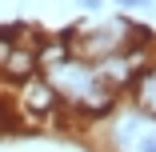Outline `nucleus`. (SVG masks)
<instances>
[{
  "label": "nucleus",
  "instance_id": "obj_1",
  "mask_svg": "<svg viewBox=\"0 0 156 152\" xmlns=\"http://www.w3.org/2000/svg\"><path fill=\"white\" fill-rule=\"evenodd\" d=\"M68 44H72V56L96 64V60L112 56V52H124L132 44H156V32L148 24H136L132 16H88L80 24H68Z\"/></svg>",
  "mask_w": 156,
  "mask_h": 152
},
{
  "label": "nucleus",
  "instance_id": "obj_2",
  "mask_svg": "<svg viewBox=\"0 0 156 152\" xmlns=\"http://www.w3.org/2000/svg\"><path fill=\"white\" fill-rule=\"evenodd\" d=\"M8 96H12V112L20 120V128H48V124H56V120H64L60 96L52 92V84L40 72L28 76L16 88H8Z\"/></svg>",
  "mask_w": 156,
  "mask_h": 152
},
{
  "label": "nucleus",
  "instance_id": "obj_4",
  "mask_svg": "<svg viewBox=\"0 0 156 152\" xmlns=\"http://www.w3.org/2000/svg\"><path fill=\"white\" fill-rule=\"evenodd\" d=\"M124 104L136 108L140 116H152V120H156V76H152V68H144V72L132 80V88L124 92Z\"/></svg>",
  "mask_w": 156,
  "mask_h": 152
},
{
  "label": "nucleus",
  "instance_id": "obj_6",
  "mask_svg": "<svg viewBox=\"0 0 156 152\" xmlns=\"http://www.w3.org/2000/svg\"><path fill=\"white\" fill-rule=\"evenodd\" d=\"M76 8H80L84 16H104V8H108V0H76Z\"/></svg>",
  "mask_w": 156,
  "mask_h": 152
},
{
  "label": "nucleus",
  "instance_id": "obj_5",
  "mask_svg": "<svg viewBox=\"0 0 156 152\" xmlns=\"http://www.w3.org/2000/svg\"><path fill=\"white\" fill-rule=\"evenodd\" d=\"M72 56V44H68V32H40L36 36V64L40 72L44 68H56V64H64V60Z\"/></svg>",
  "mask_w": 156,
  "mask_h": 152
},
{
  "label": "nucleus",
  "instance_id": "obj_7",
  "mask_svg": "<svg viewBox=\"0 0 156 152\" xmlns=\"http://www.w3.org/2000/svg\"><path fill=\"white\" fill-rule=\"evenodd\" d=\"M0 152H4V148H0Z\"/></svg>",
  "mask_w": 156,
  "mask_h": 152
},
{
  "label": "nucleus",
  "instance_id": "obj_3",
  "mask_svg": "<svg viewBox=\"0 0 156 152\" xmlns=\"http://www.w3.org/2000/svg\"><path fill=\"white\" fill-rule=\"evenodd\" d=\"M36 36H40L36 28H28L24 40L12 44V52L4 56V64H0V84L16 88V84H24L28 76H36V72H40V64H36Z\"/></svg>",
  "mask_w": 156,
  "mask_h": 152
}]
</instances>
